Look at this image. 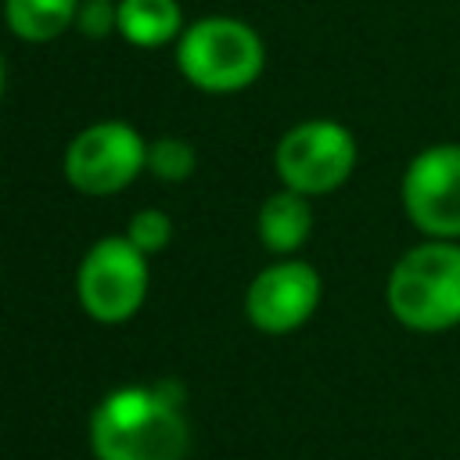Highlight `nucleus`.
<instances>
[{"mask_svg":"<svg viewBox=\"0 0 460 460\" xmlns=\"http://www.w3.org/2000/svg\"><path fill=\"white\" fill-rule=\"evenodd\" d=\"M158 388H119L90 417V446L97 460H183L187 420L180 413V392Z\"/></svg>","mask_w":460,"mask_h":460,"instance_id":"nucleus-1","label":"nucleus"},{"mask_svg":"<svg viewBox=\"0 0 460 460\" xmlns=\"http://www.w3.org/2000/svg\"><path fill=\"white\" fill-rule=\"evenodd\" d=\"M79 29L86 36H108L111 29H119V4L115 0H86L79 4V14H75Z\"/></svg>","mask_w":460,"mask_h":460,"instance_id":"nucleus-14","label":"nucleus"},{"mask_svg":"<svg viewBox=\"0 0 460 460\" xmlns=\"http://www.w3.org/2000/svg\"><path fill=\"white\" fill-rule=\"evenodd\" d=\"M356 137L334 122V119H305L298 126H291L277 151H273V165L284 187L316 198V194H331L338 190L352 169H356Z\"/></svg>","mask_w":460,"mask_h":460,"instance_id":"nucleus-4","label":"nucleus"},{"mask_svg":"<svg viewBox=\"0 0 460 460\" xmlns=\"http://www.w3.org/2000/svg\"><path fill=\"white\" fill-rule=\"evenodd\" d=\"M313 230V208L309 198L284 187L277 194H270L259 208V237L270 252L277 255H291L309 241Z\"/></svg>","mask_w":460,"mask_h":460,"instance_id":"nucleus-9","label":"nucleus"},{"mask_svg":"<svg viewBox=\"0 0 460 460\" xmlns=\"http://www.w3.org/2000/svg\"><path fill=\"white\" fill-rule=\"evenodd\" d=\"M4 79H7V68H4V54H0V93H4Z\"/></svg>","mask_w":460,"mask_h":460,"instance_id":"nucleus-15","label":"nucleus"},{"mask_svg":"<svg viewBox=\"0 0 460 460\" xmlns=\"http://www.w3.org/2000/svg\"><path fill=\"white\" fill-rule=\"evenodd\" d=\"M79 4L83 0H4V14L14 36L29 43H47L75 22Z\"/></svg>","mask_w":460,"mask_h":460,"instance_id":"nucleus-11","label":"nucleus"},{"mask_svg":"<svg viewBox=\"0 0 460 460\" xmlns=\"http://www.w3.org/2000/svg\"><path fill=\"white\" fill-rule=\"evenodd\" d=\"M144 165H147V147H144L140 133L119 119L86 126L68 144V155H65L68 183L93 198L119 194L122 187H129L137 180V172Z\"/></svg>","mask_w":460,"mask_h":460,"instance_id":"nucleus-6","label":"nucleus"},{"mask_svg":"<svg viewBox=\"0 0 460 460\" xmlns=\"http://www.w3.org/2000/svg\"><path fill=\"white\" fill-rule=\"evenodd\" d=\"M402 212L424 237H460V144H431L410 158Z\"/></svg>","mask_w":460,"mask_h":460,"instance_id":"nucleus-7","label":"nucleus"},{"mask_svg":"<svg viewBox=\"0 0 460 460\" xmlns=\"http://www.w3.org/2000/svg\"><path fill=\"white\" fill-rule=\"evenodd\" d=\"M194 147L180 137H162L155 144H147V169L158 176V180H187L194 172Z\"/></svg>","mask_w":460,"mask_h":460,"instance_id":"nucleus-12","label":"nucleus"},{"mask_svg":"<svg viewBox=\"0 0 460 460\" xmlns=\"http://www.w3.org/2000/svg\"><path fill=\"white\" fill-rule=\"evenodd\" d=\"M75 295L101 323L129 320L147 295V255L129 237H101L79 262Z\"/></svg>","mask_w":460,"mask_h":460,"instance_id":"nucleus-5","label":"nucleus"},{"mask_svg":"<svg viewBox=\"0 0 460 460\" xmlns=\"http://www.w3.org/2000/svg\"><path fill=\"white\" fill-rule=\"evenodd\" d=\"M176 61L198 90L234 93L259 79L266 50L252 25L237 18H201L180 36Z\"/></svg>","mask_w":460,"mask_h":460,"instance_id":"nucleus-3","label":"nucleus"},{"mask_svg":"<svg viewBox=\"0 0 460 460\" xmlns=\"http://www.w3.org/2000/svg\"><path fill=\"white\" fill-rule=\"evenodd\" d=\"M119 32L133 47H165L180 32L176 0H119Z\"/></svg>","mask_w":460,"mask_h":460,"instance_id":"nucleus-10","label":"nucleus"},{"mask_svg":"<svg viewBox=\"0 0 460 460\" xmlns=\"http://www.w3.org/2000/svg\"><path fill=\"white\" fill-rule=\"evenodd\" d=\"M388 313L417 334H438L460 323V244L428 237L402 252L388 273Z\"/></svg>","mask_w":460,"mask_h":460,"instance_id":"nucleus-2","label":"nucleus"},{"mask_svg":"<svg viewBox=\"0 0 460 460\" xmlns=\"http://www.w3.org/2000/svg\"><path fill=\"white\" fill-rule=\"evenodd\" d=\"M320 305V273L302 259L266 266L244 295V313L262 334L298 331Z\"/></svg>","mask_w":460,"mask_h":460,"instance_id":"nucleus-8","label":"nucleus"},{"mask_svg":"<svg viewBox=\"0 0 460 460\" xmlns=\"http://www.w3.org/2000/svg\"><path fill=\"white\" fill-rule=\"evenodd\" d=\"M126 237H129L144 255H155V252H162V248L169 244L172 223H169V216H165L162 208H140V212L129 219Z\"/></svg>","mask_w":460,"mask_h":460,"instance_id":"nucleus-13","label":"nucleus"}]
</instances>
